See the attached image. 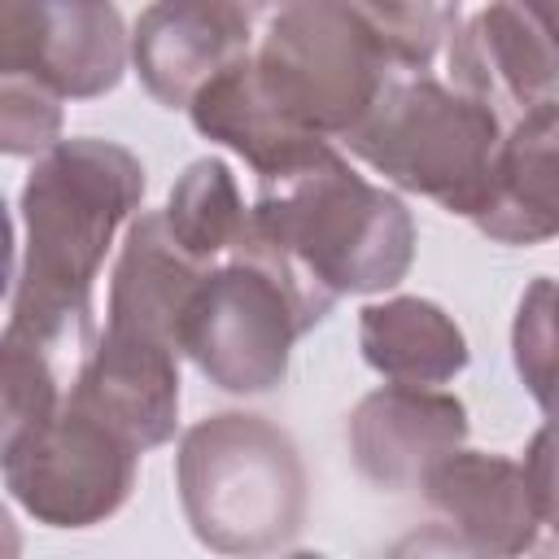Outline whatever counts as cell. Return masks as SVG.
<instances>
[{
    "mask_svg": "<svg viewBox=\"0 0 559 559\" xmlns=\"http://www.w3.org/2000/svg\"><path fill=\"white\" fill-rule=\"evenodd\" d=\"M179 358L183 354L166 345L100 332L66 397L144 454L166 445L179 428Z\"/></svg>",
    "mask_w": 559,
    "mask_h": 559,
    "instance_id": "cell-12",
    "label": "cell"
},
{
    "mask_svg": "<svg viewBox=\"0 0 559 559\" xmlns=\"http://www.w3.org/2000/svg\"><path fill=\"white\" fill-rule=\"evenodd\" d=\"M397 74H428L437 48L459 31V4H362Z\"/></svg>",
    "mask_w": 559,
    "mask_h": 559,
    "instance_id": "cell-21",
    "label": "cell"
},
{
    "mask_svg": "<svg viewBox=\"0 0 559 559\" xmlns=\"http://www.w3.org/2000/svg\"><path fill=\"white\" fill-rule=\"evenodd\" d=\"M188 118L192 127L214 140V144H227L231 153H240L258 183L266 179H280V175H293L301 166H310L319 153H328L332 144L319 140V135H306L301 127H293L275 105L271 96L262 92L258 74H253V52L245 61H236L231 70H223L192 105H188Z\"/></svg>",
    "mask_w": 559,
    "mask_h": 559,
    "instance_id": "cell-16",
    "label": "cell"
},
{
    "mask_svg": "<svg viewBox=\"0 0 559 559\" xmlns=\"http://www.w3.org/2000/svg\"><path fill=\"white\" fill-rule=\"evenodd\" d=\"M467 428H472L467 406L454 393L384 384L358 397L345 437L358 476L371 480L376 489L402 493V489H419L441 459L463 450Z\"/></svg>",
    "mask_w": 559,
    "mask_h": 559,
    "instance_id": "cell-11",
    "label": "cell"
},
{
    "mask_svg": "<svg viewBox=\"0 0 559 559\" xmlns=\"http://www.w3.org/2000/svg\"><path fill=\"white\" fill-rule=\"evenodd\" d=\"M511 362L528 397L559 415V280L537 275L524 288L511 323Z\"/></svg>",
    "mask_w": 559,
    "mask_h": 559,
    "instance_id": "cell-19",
    "label": "cell"
},
{
    "mask_svg": "<svg viewBox=\"0 0 559 559\" xmlns=\"http://www.w3.org/2000/svg\"><path fill=\"white\" fill-rule=\"evenodd\" d=\"M454 92L480 100L502 127L559 100V48L533 4H485L450 39Z\"/></svg>",
    "mask_w": 559,
    "mask_h": 559,
    "instance_id": "cell-10",
    "label": "cell"
},
{
    "mask_svg": "<svg viewBox=\"0 0 559 559\" xmlns=\"http://www.w3.org/2000/svg\"><path fill=\"white\" fill-rule=\"evenodd\" d=\"M358 349L389 384L437 389L454 380L472 349L454 314L428 297H384L358 310Z\"/></svg>",
    "mask_w": 559,
    "mask_h": 559,
    "instance_id": "cell-17",
    "label": "cell"
},
{
    "mask_svg": "<svg viewBox=\"0 0 559 559\" xmlns=\"http://www.w3.org/2000/svg\"><path fill=\"white\" fill-rule=\"evenodd\" d=\"M384 559H502V555H493L489 546H480L476 537H467L441 520V524H424V528H411L406 537H397Z\"/></svg>",
    "mask_w": 559,
    "mask_h": 559,
    "instance_id": "cell-24",
    "label": "cell"
},
{
    "mask_svg": "<svg viewBox=\"0 0 559 559\" xmlns=\"http://www.w3.org/2000/svg\"><path fill=\"white\" fill-rule=\"evenodd\" d=\"M175 489L197 542L223 559H266L306 524L301 454L253 411H214L183 428Z\"/></svg>",
    "mask_w": 559,
    "mask_h": 559,
    "instance_id": "cell-3",
    "label": "cell"
},
{
    "mask_svg": "<svg viewBox=\"0 0 559 559\" xmlns=\"http://www.w3.org/2000/svg\"><path fill=\"white\" fill-rule=\"evenodd\" d=\"M162 214H166V227L179 240V249L188 258H197L201 266H218L236 249V240L245 236V223H249L240 183H236L231 166L218 157H197L175 179Z\"/></svg>",
    "mask_w": 559,
    "mask_h": 559,
    "instance_id": "cell-18",
    "label": "cell"
},
{
    "mask_svg": "<svg viewBox=\"0 0 559 559\" xmlns=\"http://www.w3.org/2000/svg\"><path fill=\"white\" fill-rule=\"evenodd\" d=\"M253 74L271 105L319 140H345L397 74L362 4L301 0L266 17Z\"/></svg>",
    "mask_w": 559,
    "mask_h": 559,
    "instance_id": "cell-5",
    "label": "cell"
},
{
    "mask_svg": "<svg viewBox=\"0 0 559 559\" xmlns=\"http://www.w3.org/2000/svg\"><path fill=\"white\" fill-rule=\"evenodd\" d=\"M144 188V162L100 135H70L35 157L17 192L9 336L52 349L92 332L96 275L118 227L135 223Z\"/></svg>",
    "mask_w": 559,
    "mask_h": 559,
    "instance_id": "cell-2",
    "label": "cell"
},
{
    "mask_svg": "<svg viewBox=\"0 0 559 559\" xmlns=\"http://www.w3.org/2000/svg\"><path fill=\"white\" fill-rule=\"evenodd\" d=\"M284 559H328V555H319V550H293V555H284Z\"/></svg>",
    "mask_w": 559,
    "mask_h": 559,
    "instance_id": "cell-27",
    "label": "cell"
},
{
    "mask_svg": "<svg viewBox=\"0 0 559 559\" xmlns=\"http://www.w3.org/2000/svg\"><path fill=\"white\" fill-rule=\"evenodd\" d=\"M210 271L214 266H201L179 249L162 210H140L135 223L127 227L122 253L109 275L105 332L153 341L183 354V319Z\"/></svg>",
    "mask_w": 559,
    "mask_h": 559,
    "instance_id": "cell-13",
    "label": "cell"
},
{
    "mask_svg": "<svg viewBox=\"0 0 559 559\" xmlns=\"http://www.w3.org/2000/svg\"><path fill=\"white\" fill-rule=\"evenodd\" d=\"M507 127L480 100L432 74H402L345 135V148L402 192H419L459 218H476L493 188Z\"/></svg>",
    "mask_w": 559,
    "mask_h": 559,
    "instance_id": "cell-4",
    "label": "cell"
},
{
    "mask_svg": "<svg viewBox=\"0 0 559 559\" xmlns=\"http://www.w3.org/2000/svg\"><path fill=\"white\" fill-rule=\"evenodd\" d=\"M520 467H524V480H528L537 520L559 533V415H550L528 437V450H524V463Z\"/></svg>",
    "mask_w": 559,
    "mask_h": 559,
    "instance_id": "cell-23",
    "label": "cell"
},
{
    "mask_svg": "<svg viewBox=\"0 0 559 559\" xmlns=\"http://www.w3.org/2000/svg\"><path fill=\"white\" fill-rule=\"evenodd\" d=\"M9 498L48 528H92L118 515L135 489L140 450L70 397L39 432L0 445Z\"/></svg>",
    "mask_w": 559,
    "mask_h": 559,
    "instance_id": "cell-6",
    "label": "cell"
},
{
    "mask_svg": "<svg viewBox=\"0 0 559 559\" xmlns=\"http://www.w3.org/2000/svg\"><path fill=\"white\" fill-rule=\"evenodd\" d=\"M472 223L498 245H542L559 236V100L507 127L489 201Z\"/></svg>",
    "mask_w": 559,
    "mask_h": 559,
    "instance_id": "cell-15",
    "label": "cell"
},
{
    "mask_svg": "<svg viewBox=\"0 0 559 559\" xmlns=\"http://www.w3.org/2000/svg\"><path fill=\"white\" fill-rule=\"evenodd\" d=\"M4 349V424H0V445H13L31 432H39L44 424L57 419L61 411V389H57V371L48 362V349L9 336L0 341Z\"/></svg>",
    "mask_w": 559,
    "mask_h": 559,
    "instance_id": "cell-20",
    "label": "cell"
},
{
    "mask_svg": "<svg viewBox=\"0 0 559 559\" xmlns=\"http://www.w3.org/2000/svg\"><path fill=\"white\" fill-rule=\"evenodd\" d=\"M424 498L459 533L476 537L502 559H520L537 546V507L524 467L507 454L454 450L424 476Z\"/></svg>",
    "mask_w": 559,
    "mask_h": 559,
    "instance_id": "cell-14",
    "label": "cell"
},
{
    "mask_svg": "<svg viewBox=\"0 0 559 559\" xmlns=\"http://www.w3.org/2000/svg\"><path fill=\"white\" fill-rule=\"evenodd\" d=\"M61 144V100L26 79H0V148L9 157H44Z\"/></svg>",
    "mask_w": 559,
    "mask_h": 559,
    "instance_id": "cell-22",
    "label": "cell"
},
{
    "mask_svg": "<svg viewBox=\"0 0 559 559\" xmlns=\"http://www.w3.org/2000/svg\"><path fill=\"white\" fill-rule=\"evenodd\" d=\"M533 559H559V533H555L550 542H542V546H533Z\"/></svg>",
    "mask_w": 559,
    "mask_h": 559,
    "instance_id": "cell-26",
    "label": "cell"
},
{
    "mask_svg": "<svg viewBox=\"0 0 559 559\" xmlns=\"http://www.w3.org/2000/svg\"><path fill=\"white\" fill-rule=\"evenodd\" d=\"M533 4V13H537V22L546 26V35L555 39V48H559V4H542V0H528Z\"/></svg>",
    "mask_w": 559,
    "mask_h": 559,
    "instance_id": "cell-25",
    "label": "cell"
},
{
    "mask_svg": "<svg viewBox=\"0 0 559 559\" xmlns=\"http://www.w3.org/2000/svg\"><path fill=\"white\" fill-rule=\"evenodd\" d=\"M253 52V9L231 0H162L140 9L131 66L166 109H188L223 70Z\"/></svg>",
    "mask_w": 559,
    "mask_h": 559,
    "instance_id": "cell-9",
    "label": "cell"
},
{
    "mask_svg": "<svg viewBox=\"0 0 559 559\" xmlns=\"http://www.w3.org/2000/svg\"><path fill=\"white\" fill-rule=\"evenodd\" d=\"M131 35L100 0H4L0 79H26L57 100H92L122 83Z\"/></svg>",
    "mask_w": 559,
    "mask_h": 559,
    "instance_id": "cell-8",
    "label": "cell"
},
{
    "mask_svg": "<svg viewBox=\"0 0 559 559\" xmlns=\"http://www.w3.org/2000/svg\"><path fill=\"white\" fill-rule=\"evenodd\" d=\"M297 336L306 328L284 284L245 258H223L197 288L179 345L214 389L271 393L288 376Z\"/></svg>",
    "mask_w": 559,
    "mask_h": 559,
    "instance_id": "cell-7",
    "label": "cell"
},
{
    "mask_svg": "<svg viewBox=\"0 0 559 559\" xmlns=\"http://www.w3.org/2000/svg\"><path fill=\"white\" fill-rule=\"evenodd\" d=\"M227 258L271 271L310 332L349 293H384L415 262L406 201L362 179L336 148L310 166L258 183L245 236Z\"/></svg>",
    "mask_w": 559,
    "mask_h": 559,
    "instance_id": "cell-1",
    "label": "cell"
}]
</instances>
